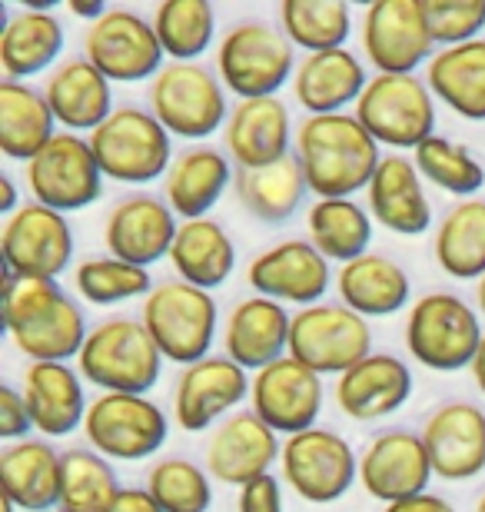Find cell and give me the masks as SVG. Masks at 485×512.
Here are the masks:
<instances>
[{
  "mask_svg": "<svg viewBox=\"0 0 485 512\" xmlns=\"http://www.w3.org/2000/svg\"><path fill=\"white\" fill-rule=\"evenodd\" d=\"M436 47H459L485 30V0H422Z\"/></svg>",
  "mask_w": 485,
  "mask_h": 512,
  "instance_id": "obj_47",
  "label": "cell"
},
{
  "mask_svg": "<svg viewBox=\"0 0 485 512\" xmlns=\"http://www.w3.org/2000/svg\"><path fill=\"white\" fill-rule=\"evenodd\" d=\"M20 207H24V203H20L14 177H10V173H0V213H4V217H14Z\"/></svg>",
  "mask_w": 485,
  "mask_h": 512,
  "instance_id": "obj_52",
  "label": "cell"
},
{
  "mask_svg": "<svg viewBox=\"0 0 485 512\" xmlns=\"http://www.w3.org/2000/svg\"><path fill=\"white\" fill-rule=\"evenodd\" d=\"M280 27L263 20H240L216 44V77L226 94L236 100L280 97L286 84H293L296 54Z\"/></svg>",
  "mask_w": 485,
  "mask_h": 512,
  "instance_id": "obj_5",
  "label": "cell"
},
{
  "mask_svg": "<svg viewBox=\"0 0 485 512\" xmlns=\"http://www.w3.org/2000/svg\"><path fill=\"white\" fill-rule=\"evenodd\" d=\"M406 350L432 373L469 370L482 346V320L472 303L459 293H426L406 313Z\"/></svg>",
  "mask_w": 485,
  "mask_h": 512,
  "instance_id": "obj_4",
  "label": "cell"
},
{
  "mask_svg": "<svg viewBox=\"0 0 485 512\" xmlns=\"http://www.w3.org/2000/svg\"><path fill=\"white\" fill-rule=\"evenodd\" d=\"M280 30L303 54H326L346 47L353 34V10L343 0H283Z\"/></svg>",
  "mask_w": 485,
  "mask_h": 512,
  "instance_id": "obj_41",
  "label": "cell"
},
{
  "mask_svg": "<svg viewBox=\"0 0 485 512\" xmlns=\"http://www.w3.org/2000/svg\"><path fill=\"white\" fill-rule=\"evenodd\" d=\"M170 266L183 283L200 286L206 293L220 290L236 270L233 237L213 217L183 220L170 250Z\"/></svg>",
  "mask_w": 485,
  "mask_h": 512,
  "instance_id": "obj_36",
  "label": "cell"
},
{
  "mask_svg": "<svg viewBox=\"0 0 485 512\" xmlns=\"http://www.w3.org/2000/svg\"><path fill=\"white\" fill-rule=\"evenodd\" d=\"M280 456V433H273L253 409H240L213 429L206 443V473L216 483L243 489L246 483L270 473Z\"/></svg>",
  "mask_w": 485,
  "mask_h": 512,
  "instance_id": "obj_23",
  "label": "cell"
},
{
  "mask_svg": "<svg viewBox=\"0 0 485 512\" xmlns=\"http://www.w3.org/2000/svg\"><path fill=\"white\" fill-rule=\"evenodd\" d=\"M87 140L103 177L127 187H147L167 177L177 160L173 137L147 107H117Z\"/></svg>",
  "mask_w": 485,
  "mask_h": 512,
  "instance_id": "obj_6",
  "label": "cell"
},
{
  "mask_svg": "<svg viewBox=\"0 0 485 512\" xmlns=\"http://www.w3.org/2000/svg\"><path fill=\"white\" fill-rule=\"evenodd\" d=\"M290 330V306L266 300V296H246L226 316L223 353L246 373H260L270 363L290 356Z\"/></svg>",
  "mask_w": 485,
  "mask_h": 512,
  "instance_id": "obj_25",
  "label": "cell"
},
{
  "mask_svg": "<svg viewBox=\"0 0 485 512\" xmlns=\"http://www.w3.org/2000/svg\"><path fill=\"white\" fill-rule=\"evenodd\" d=\"M153 30L167 64H200L216 37V10L210 0H163L153 10Z\"/></svg>",
  "mask_w": 485,
  "mask_h": 512,
  "instance_id": "obj_42",
  "label": "cell"
},
{
  "mask_svg": "<svg viewBox=\"0 0 485 512\" xmlns=\"http://www.w3.org/2000/svg\"><path fill=\"white\" fill-rule=\"evenodd\" d=\"M383 512H456L446 499L436 496V493H422V496H412V499H402V503H392Z\"/></svg>",
  "mask_w": 485,
  "mask_h": 512,
  "instance_id": "obj_51",
  "label": "cell"
},
{
  "mask_svg": "<svg viewBox=\"0 0 485 512\" xmlns=\"http://www.w3.org/2000/svg\"><path fill=\"white\" fill-rule=\"evenodd\" d=\"M4 326L30 363H70L87 343V316L57 280L4 273Z\"/></svg>",
  "mask_w": 485,
  "mask_h": 512,
  "instance_id": "obj_1",
  "label": "cell"
},
{
  "mask_svg": "<svg viewBox=\"0 0 485 512\" xmlns=\"http://www.w3.org/2000/svg\"><path fill=\"white\" fill-rule=\"evenodd\" d=\"M233 180L236 170L226 150L200 143V147L177 153L170 173L163 177V200L180 220H203L233 187Z\"/></svg>",
  "mask_w": 485,
  "mask_h": 512,
  "instance_id": "obj_32",
  "label": "cell"
},
{
  "mask_svg": "<svg viewBox=\"0 0 485 512\" xmlns=\"http://www.w3.org/2000/svg\"><path fill=\"white\" fill-rule=\"evenodd\" d=\"M24 396L34 429L44 439H64L84 429L90 399L84 376L70 363H30L24 373Z\"/></svg>",
  "mask_w": 485,
  "mask_h": 512,
  "instance_id": "obj_29",
  "label": "cell"
},
{
  "mask_svg": "<svg viewBox=\"0 0 485 512\" xmlns=\"http://www.w3.org/2000/svg\"><path fill=\"white\" fill-rule=\"evenodd\" d=\"M140 323L167 363L193 366L210 356L220 333V310L213 293L183 280H163L143 300Z\"/></svg>",
  "mask_w": 485,
  "mask_h": 512,
  "instance_id": "obj_7",
  "label": "cell"
},
{
  "mask_svg": "<svg viewBox=\"0 0 485 512\" xmlns=\"http://www.w3.org/2000/svg\"><path fill=\"white\" fill-rule=\"evenodd\" d=\"M323 396V376L293 360V356H283L266 370L253 373L250 409L273 433L290 439L319 423Z\"/></svg>",
  "mask_w": 485,
  "mask_h": 512,
  "instance_id": "obj_19",
  "label": "cell"
},
{
  "mask_svg": "<svg viewBox=\"0 0 485 512\" xmlns=\"http://www.w3.org/2000/svg\"><path fill=\"white\" fill-rule=\"evenodd\" d=\"M293 153L316 200H353L359 190H369L383 163L379 143L353 114L303 117Z\"/></svg>",
  "mask_w": 485,
  "mask_h": 512,
  "instance_id": "obj_2",
  "label": "cell"
},
{
  "mask_svg": "<svg viewBox=\"0 0 485 512\" xmlns=\"http://www.w3.org/2000/svg\"><path fill=\"white\" fill-rule=\"evenodd\" d=\"M432 479L436 473L429 449L422 443V433L412 429H386L369 439L359 456V486L383 506L429 493Z\"/></svg>",
  "mask_w": 485,
  "mask_h": 512,
  "instance_id": "obj_20",
  "label": "cell"
},
{
  "mask_svg": "<svg viewBox=\"0 0 485 512\" xmlns=\"http://www.w3.org/2000/svg\"><path fill=\"white\" fill-rule=\"evenodd\" d=\"M74 286L80 300L90 306H117L127 300H147L153 293V276L147 266H133L117 256H87L77 266Z\"/></svg>",
  "mask_w": 485,
  "mask_h": 512,
  "instance_id": "obj_45",
  "label": "cell"
},
{
  "mask_svg": "<svg viewBox=\"0 0 485 512\" xmlns=\"http://www.w3.org/2000/svg\"><path fill=\"white\" fill-rule=\"evenodd\" d=\"M107 512H163L160 503L147 493V486H123Z\"/></svg>",
  "mask_w": 485,
  "mask_h": 512,
  "instance_id": "obj_50",
  "label": "cell"
},
{
  "mask_svg": "<svg viewBox=\"0 0 485 512\" xmlns=\"http://www.w3.org/2000/svg\"><path fill=\"white\" fill-rule=\"evenodd\" d=\"M74 227L67 213L27 200L0 230V256L4 273L30 276V280H60L74 266Z\"/></svg>",
  "mask_w": 485,
  "mask_h": 512,
  "instance_id": "obj_14",
  "label": "cell"
},
{
  "mask_svg": "<svg viewBox=\"0 0 485 512\" xmlns=\"http://www.w3.org/2000/svg\"><path fill=\"white\" fill-rule=\"evenodd\" d=\"M60 469L64 453L50 439H20L0 453V486L20 512H57L60 509Z\"/></svg>",
  "mask_w": 485,
  "mask_h": 512,
  "instance_id": "obj_31",
  "label": "cell"
},
{
  "mask_svg": "<svg viewBox=\"0 0 485 512\" xmlns=\"http://www.w3.org/2000/svg\"><path fill=\"white\" fill-rule=\"evenodd\" d=\"M77 370L84 383H94L100 393L147 396L160 383L163 353L140 320L110 316L90 330L84 350L77 356Z\"/></svg>",
  "mask_w": 485,
  "mask_h": 512,
  "instance_id": "obj_3",
  "label": "cell"
},
{
  "mask_svg": "<svg viewBox=\"0 0 485 512\" xmlns=\"http://www.w3.org/2000/svg\"><path fill=\"white\" fill-rule=\"evenodd\" d=\"M366 64L349 47L309 54L299 60L293 74V100L306 110V117H333L356 107L369 87Z\"/></svg>",
  "mask_w": 485,
  "mask_h": 512,
  "instance_id": "obj_27",
  "label": "cell"
},
{
  "mask_svg": "<svg viewBox=\"0 0 485 512\" xmlns=\"http://www.w3.org/2000/svg\"><path fill=\"white\" fill-rule=\"evenodd\" d=\"M30 429H34V416H30L24 389L4 383L0 386V439L20 443V439H30Z\"/></svg>",
  "mask_w": 485,
  "mask_h": 512,
  "instance_id": "obj_48",
  "label": "cell"
},
{
  "mask_svg": "<svg viewBox=\"0 0 485 512\" xmlns=\"http://www.w3.org/2000/svg\"><path fill=\"white\" fill-rule=\"evenodd\" d=\"M180 220L170 210V203L153 193H130L120 203H113L103 223V243L107 253L133 266H150L170 260L173 240H177Z\"/></svg>",
  "mask_w": 485,
  "mask_h": 512,
  "instance_id": "obj_22",
  "label": "cell"
},
{
  "mask_svg": "<svg viewBox=\"0 0 485 512\" xmlns=\"http://www.w3.org/2000/svg\"><path fill=\"white\" fill-rule=\"evenodd\" d=\"M373 350V326L343 303H316L293 313L290 356L319 376H343Z\"/></svg>",
  "mask_w": 485,
  "mask_h": 512,
  "instance_id": "obj_11",
  "label": "cell"
},
{
  "mask_svg": "<svg viewBox=\"0 0 485 512\" xmlns=\"http://www.w3.org/2000/svg\"><path fill=\"white\" fill-rule=\"evenodd\" d=\"M469 373H472V380H476L479 393L485 396V336H482V346H479L476 360H472V366H469Z\"/></svg>",
  "mask_w": 485,
  "mask_h": 512,
  "instance_id": "obj_53",
  "label": "cell"
},
{
  "mask_svg": "<svg viewBox=\"0 0 485 512\" xmlns=\"http://www.w3.org/2000/svg\"><path fill=\"white\" fill-rule=\"evenodd\" d=\"M363 54L376 74H416L436 54L422 0H376L363 10Z\"/></svg>",
  "mask_w": 485,
  "mask_h": 512,
  "instance_id": "obj_16",
  "label": "cell"
},
{
  "mask_svg": "<svg viewBox=\"0 0 485 512\" xmlns=\"http://www.w3.org/2000/svg\"><path fill=\"white\" fill-rule=\"evenodd\" d=\"M233 193L253 220L266 223V227H283V223L293 220V213L303 207L309 183H306L303 167H299L296 153H290V157L276 160L270 167L236 170Z\"/></svg>",
  "mask_w": 485,
  "mask_h": 512,
  "instance_id": "obj_38",
  "label": "cell"
},
{
  "mask_svg": "<svg viewBox=\"0 0 485 512\" xmlns=\"http://www.w3.org/2000/svg\"><path fill=\"white\" fill-rule=\"evenodd\" d=\"M306 233V240L339 266L373 253V213L356 200H316L306 213Z\"/></svg>",
  "mask_w": 485,
  "mask_h": 512,
  "instance_id": "obj_40",
  "label": "cell"
},
{
  "mask_svg": "<svg viewBox=\"0 0 485 512\" xmlns=\"http://www.w3.org/2000/svg\"><path fill=\"white\" fill-rule=\"evenodd\" d=\"M432 473L442 483H469L485 473V409L469 399L436 406L422 426Z\"/></svg>",
  "mask_w": 485,
  "mask_h": 512,
  "instance_id": "obj_21",
  "label": "cell"
},
{
  "mask_svg": "<svg viewBox=\"0 0 485 512\" xmlns=\"http://www.w3.org/2000/svg\"><path fill=\"white\" fill-rule=\"evenodd\" d=\"M103 170L80 133L60 130L34 160L27 163V190L34 203L57 213L87 210L103 197Z\"/></svg>",
  "mask_w": 485,
  "mask_h": 512,
  "instance_id": "obj_15",
  "label": "cell"
},
{
  "mask_svg": "<svg viewBox=\"0 0 485 512\" xmlns=\"http://www.w3.org/2000/svg\"><path fill=\"white\" fill-rule=\"evenodd\" d=\"M223 143L236 170H260L290 157L296 143L290 107L280 97L236 100L223 127Z\"/></svg>",
  "mask_w": 485,
  "mask_h": 512,
  "instance_id": "obj_24",
  "label": "cell"
},
{
  "mask_svg": "<svg viewBox=\"0 0 485 512\" xmlns=\"http://www.w3.org/2000/svg\"><path fill=\"white\" fill-rule=\"evenodd\" d=\"M44 94L50 110H54L57 127L80 133V137H90L117 110L113 107V84L87 57L64 60L57 70H50Z\"/></svg>",
  "mask_w": 485,
  "mask_h": 512,
  "instance_id": "obj_30",
  "label": "cell"
},
{
  "mask_svg": "<svg viewBox=\"0 0 485 512\" xmlns=\"http://www.w3.org/2000/svg\"><path fill=\"white\" fill-rule=\"evenodd\" d=\"M147 493L157 499L163 512H210L213 506V476L193 459L167 456L150 466Z\"/></svg>",
  "mask_w": 485,
  "mask_h": 512,
  "instance_id": "obj_46",
  "label": "cell"
},
{
  "mask_svg": "<svg viewBox=\"0 0 485 512\" xmlns=\"http://www.w3.org/2000/svg\"><path fill=\"white\" fill-rule=\"evenodd\" d=\"M339 413L356 423H376L399 413L412 396V370L392 353H369L333 386Z\"/></svg>",
  "mask_w": 485,
  "mask_h": 512,
  "instance_id": "obj_26",
  "label": "cell"
},
{
  "mask_svg": "<svg viewBox=\"0 0 485 512\" xmlns=\"http://www.w3.org/2000/svg\"><path fill=\"white\" fill-rule=\"evenodd\" d=\"M57 512H64V509H57Z\"/></svg>",
  "mask_w": 485,
  "mask_h": 512,
  "instance_id": "obj_56",
  "label": "cell"
},
{
  "mask_svg": "<svg viewBox=\"0 0 485 512\" xmlns=\"http://www.w3.org/2000/svg\"><path fill=\"white\" fill-rule=\"evenodd\" d=\"M339 303L359 313L363 320H383L406 310L412 300V280L396 260L383 253H366L359 260L339 266L336 276Z\"/></svg>",
  "mask_w": 485,
  "mask_h": 512,
  "instance_id": "obj_34",
  "label": "cell"
},
{
  "mask_svg": "<svg viewBox=\"0 0 485 512\" xmlns=\"http://www.w3.org/2000/svg\"><path fill=\"white\" fill-rule=\"evenodd\" d=\"M253 296H266L283 306H316L333 283V266L309 240H280L256 253L246 266Z\"/></svg>",
  "mask_w": 485,
  "mask_h": 512,
  "instance_id": "obj_18",
  "label": "cell"
},
{
  "mask_svg": "<svg viewBox=\"0 0 485 512\" xmlns=\"http://www.w3.org/2000/svg\"><path fill=\"white\" fill-rule=\"evenodd\" d=\"M412 163L422 173V180L459 200L479 197V190L485 187V167L476 160V153L456 140L439 137V133L412 150Z\"/></svg>",
  "mask_w": 485,
  "mask_h": 512,
  "instance_id": "obj_44",
  "label": "cell"
},
{
  "mask_svg": "<svg viewBox=\"0 0 485 512\" xmlns=\"http://www.w3.org/2000/svg\"><path fill=\"white\" fill-rule=\"evenodd\" d=\"M57 133L44 90L20 80H0V153L7 160L30 163Z\"/></svg>",
  "mask_w": 485,
  "mask_h": 512,
  "instance_id": "obj_37",
  "label": "cell"
},
{
  "mask_svg": "<svg viewBox=\"0 0 485 512\" xmlns=\"http://www.w3.org/2000/svg\"><path fill=\"white\" fill-rule=\"evenodd\" d=\"M426 84L436 104L472 124L485 120V37L459 47H442L426 64Z\"/></svg>",
  "mask_w": 485,
  "mask_h": 512,
  "instance_id": "obj_35",
  "label": "cell"
},
{
  "mask_svg": "<svg viewBox=\"0 0 485 512\" xmlns=\"http://www.w3.org/2000/svg\"><path fill=\"white\" fill-rule=\"evenodd\" d=\"M84 57L110 84H143L167 67L153 20L127 7H110L84 30Z\"/></svg>",
  "mask_w": 485,
  "mask_h": 512,
  "instance_id": "obj_13",
  "label": "cell"
},
{
  "mask_svg": "<svg viewBox=\"0 0 485 512\" xmlns=\"http://www.w3.org/2000/svg\"><path fill=\"white\" fill-rule=\"evenodd\" d=\"M476 512H485V493H482V496L476 499Z\"/></svg>",
  "mask_w": 485,
  "mask_h": 512,
  "instance_id": "obj_55",
  "label": "cell"
},
{
  "mask_svg": "<svg viewBox=\"0 0 485 512\" xmlns=\"http://www.w3.org/2000/svg\"><path fill=\"white\" fill-rule=\"evenodd\" d=\"M366 200L373 220L389 233L422 237L432 227V203L426 197V180H422L412 157L386 153L366 190Z\"/></svg>",
  "mask_w": 485,
  "mask_h": 512,
  "instance_id": "obj_28",
  "label": "cell"
},
{
  "mask_svg": "<svg viewBox=\"0 0 485 512\" xmlns=\"http://www.w3.org/2000/svg\"><path fill=\"white\" fill-rule=\"evenodd\" d=\"M436 266L452 280H482L485 276V200H459L439 220L432 237Z\"/></svg>",
  "mask_w": 485,
  "mask_h": 512,
  "instance_id": "obj_39",
  "label": "cell"
},
{
  "mask_svg": "<svg viewBox=\"0 0 485 512\" xmlns=\"http://www.w3.org/2000/svg\"><path fill=\"white\" fill-rule=\"evenodd\" d=\"M253 373L233 363L226 353H210L206 360L183 366L173 386V423L183 433H206L223 419L240 413V403L250 399Z\"/></svg>",
  "mask_w": 485,
  "mask_h": 512,
  "instance_id": "obj_17",
  "label": "cell"
},
{
  "mask_svg": "<svg viewBox=\"0 0 485 512\" xmlns=\"http://www.w3.org/2000/svg\"><path fill=\"white\" fill-rule=\"evenodd\" d=\"M87 446L117 463H143L170 439V416L150 396L100 393L84 419Z\"/></svg>",
  "mask_w": 485,
  "mask_h": 512,
  "instance_id": "obj_10",
  "label": "cell"
},
{
  "mask_svg": "<svg viewBox=\"0 0 485 512\" xmlns=\"http://www.w3.org/2000/svg\"><path fill=\"white\" fill-rule=\"evenodd\" d=\"M353 117L369 130L379 147L416 150L419 143L436 137V97L419 74H373L363 90Z\"/></svg>",
  "mask_w": 485,
  "mask_h": 512,
  "instance_id": "obj_8",
  "label": "cell"
},
{
  "mask_svg": "<svg viewBox=\"0 0 485 512\" xmlns=\"http://www.w3.org/2000/svg\"><path fill=\"white\" fill-rule=\"evenodd\" d=\"M64 44L67 34L54 10H7L4 27H0V70H4V80L27 84L30 77L44 74L60 60Z\"/></svg>",
  "mask_w": 485,
  "mask_h": 512,
  "instance_id": "obj_33",
  "label": "cell"
},
{
  "mask_svg": "<svg viewBox=\"0 0 485 512\" xmlns=\"http://www.w3.org/2000/svg\"><path fill=\"white\" fill-rule=\"evenodd\" d=\"M223 80L203 64H167L150 80V114L170 137L200 143L230 120Z\"/></svg>",
  "mask_w": 485,
  "mask_h": 512,
  "instance_id": "obj_9",
  "label": "cell"
},
{
  "mask_svg": "<svg viewBox=\"0 0 485 512\" xmlns=\"http://www.w3.org/2000/svg\"><path fill=\"white\" fill-rule=\"evenodd\" d=\"M280 479L309 506L339 503L359 483V456L346 436L313 426L306 433L283 439Z\"/></svg>",
  "mask_w": 485,
  "mask_h": 512,
  "instance_id": "obj_12",
  "label": "cell"
},
{
  "mask_svg": "<svg viewBox=\"0 0 485 512\" xmlns=\"http://www.w3.org/2000/svg\"><path fill=\"white\" fill-rule=\"evenodd\" d=\"M476 310H479V316L485 320V276H482L479 286H476Z\"/></svg>",
  "mask_w": 485,
  "mask_h": 512,
  "instance_id": "obj_54",
  "label": "cell"
},
{
  "mask_svg": "<svg viewBox=\"0 0 485 512\" xmlns=\"http://www.w3.org/2000/svg\"><path fill=\"white\" fill-rule=\"evenodd\" d=\"M236 512H286L283 503V479L266 473L253 483H246L236 499Z\"/></svg>",
  "mask_w": 485,
  "mask_h": 512,
  "instance_id": "obj_49",
  "label": "cell"
},
{
  "mask_svg": "<svg viewBox=\"0 0 485 512\" xmlns=\"http://www.w3.org/2000/svg\"><path fill=\"white\" fill-rule=\"evenodd\" d=\"M117 469L107 456L90 446L64 449V469H60V509L64 512H107L120 496Z\"/></svg>",
  "mask_w": 485,
  "mask_h": 512,
  "instance_id": "obj_43",
  "label": "cell"
}]
</instances>
